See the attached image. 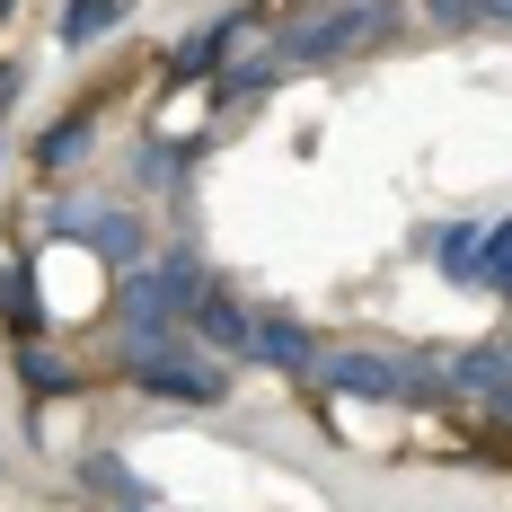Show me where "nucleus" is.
<instances>
[{
	"instance_id": "nucleus-1",
	"label": "nucleus",
	"mask_w": 512,
	"mask_h": 512,
	"mask_svg": "<svg viewBox=\"0 0 512 512\" xmlns=\"http://www.w3.org/2000/svg\"><path fill=\"white\" fill-rule=\"evenodd\" d=\"M380 36H398V0H327L309 27H292V36H274V71H318V62H354V53H371Z\"/></svg>"
},
{
	"instance_id": "nucleus-2",
	"label": "nucleus",
	"mask_w": 512,
	"mask_h": 512,
	"mask_svg": "<svg viewBox=\"0 0 512 512\" xmlns=\"http://www.w3.org/2000/svg\"><path fill=\"white\" fill-rule=\"evenodd\" d=\"M186 354H195V345L133 362V389H142V398H177V407H221V398H230V380H221L212 362H186Z\"/></svg>"
},
{
	"instance_id": "nucleus-3",
	"label": "nucleus",
	"mask_w": 512,
	"mask_h": 512,
	"mask_svg": "<svg viewBox=\"0 0 512 512\" xmlns=\"http://www.w3.org/2000/svg\"><path fill=\"white\" fill-rule=\"evenodd\" d=\"M248 362L309 380V371H318V336H309L301 318H283V309H256V318H248Z\"/></svg>"
},
{
	"instance_id": "nucleus-4",
	"label": "nucleus",
	"mask_w": 512,
	"mask_h": 512,
	"mask_svg": "<svg viewBox=\"0 0 512 512\" xmlns=\"http://www.w3.org/2000/svg\"><path fill=\"white\" fill-rule=\"evenodd\" d=\"M62 230H80L106 265H142V212H124V204H71Z\"/></svg>"
},
{
	"instance_id": "nucleus-5",
	"label": "nucleus",
	"mask_w": 512,
	"mask_h": 512,
	"mask_svg": "<svg viewBox=\"0 0 512 512\" xmlns=\"http://www.w3.org/2000/svg\"><path fill=\"white\" fill-rule=\"evenodd\" d=\"M248 318H256V309H239L221 283H204V292H195V309H186V336H195V345H212V354H248Z\"/></svg>"
},
{
	"instance_id": "nucleus-6",
	"label": "nucleus",
	"mask_w": 512,
	"mask_h": 512,
	"mask_svg": "<svg viewBox=\"0 0 512 512\" xmlns=\"http://www.w3.org/2000/svg\"><path fill=\"white\" fill-rule=\"evenodd\" d=\"M442 380L468 389V398H504V389H512V362H504V345H460V354L442 362Z\"/></svg>"
},
{
	"instance_id": "nucleus-7",
	"label": "nucleus",
	"mask_w": 512,
	"mask_h": 512,
	"mask_svg": "<svg viewBox=\"0 0 512 512\" xmlns=\"http://www.w3.org/2000/svg\"><path fill=\"white\" fill-rule=\"evenodd\" d=\"M124 18H133V0H62V18H53V36H62V45L80 53V45H98V36H115Z\"/></svg>"
},
{
	"instance_id": "nucleus-8",
	"label": "nucleus",
	"mask_w": 512,
	"mask_h": 512,
	"mask_svg": "<svg viewBox=\"0 0 512 512\" xmlns=\"http://www.w3.org/2000/svg\"><path fill=\"white\" fill-rule=\"evenodd\" d=\"M0 318H9V336H18V345L45 327V301H36V274H27V265H0Z\"/></svg>"
},
{
	"instance_id": "nucleus-9",
	"label": "nucleus",
	"mask_w": 512,
	"mask_h": 512,
	"mask_svg": "<svg viewBox=\"0 0 512 512\" xmlns=\"http://www.w3.org/2000/svg\"><path fill=\"white\" fill-rule=\"evenodd\" d=\"M433 256H442V274H451L460 292H477V256H486V230H477V221H460V230H433Z\"/></svg>"
},
{
	"instance_id": "nucleus-10",
	"label": "nucleus",
	"mask_w": 512,
	"mask_h": 512,
	"mask_svg": "<svg viewBox=\"0 0 512 512\" xmlns=\"http://www.w3.org/2000/svg\"><path fill=\"white\" fill-rule=\"evenodd\" d=\"M71 486H89V495H106V504H133V495H151V486H142L133 468L115 460V451H98V460H80V468H71Z\"/></svg>"
},
{
	"instance_id": "nucleus-11",
	"label": "nucleus",
	"mask_w": 512,
	"mask_h": 512,
	"mask_svg": "<svg viewBox=\"0 0 512 512\" xmlns=\"http://www.w3.org/2000/svg\"><path fill=\"white\" fill-rule=\"evenodd\" d=\"M89 133H98V106H80V115H62L45 142H36V159L45 168H71V159H89Z\"/></svg>"
},
{
	"instance_id": "nucleus-12",
	"label": "nucleus",
	"mask_w": 512,
	"mask_h": 512,
	"mask_svg": "<svg viewBox=\"0 0 512 512\" xmlns=\"http://www.w3.org/2000/svg\"><path fill=\"white\" fill-rule=\"evenodd\" d=\"M177 177H186V142H142V151H133V186L168 195Z\"/></svg>"
},
{
	"instance_id": "nucleus-13",
	"label": "nucleus",
	"mask_w": 512,
	"mask_h": 512,
	"mask_svg": "<svg viewBox=\"0 0 512 512\" xmlns=\"http://www.w3.org/2000/svg\"><path fill=\"white\" fill-rule=\"evenodd\" d=\"M477 292L512 301V221H486V256H477Z\"/></svg>"
},
{
	"instance_id": "nucleus-14",
	"label": "nucleus",
	"mask_w": 512,
	"mask_h": 512,
	"mask_svg": "<svg viewBox=\"0 0 512 512\" xmlns=\"http://www.w3.org/2000/svg\"><path fill=\"white\" fill-rule=\"evenodd\" d=\"M18 371H27V389H71V371L45 362V354H18Z\"/></svg>"
},
{
	"instance_id": "nucleus-15",
	"label": "nucleus",
	"mask_w": 512,
	"mask_h": 512,
	"mask_svg": "<svg viewBox=\"0 0 512 512\" xmlns=\"http://www.w3.org/2000/svg\"><path fill=\"white\" fill-rule=\"evenodd\" d=\"M495 345H504V362H512V336H495Z\"/></svg>"
},
{
	"instance_id": "nucleus-16",
	"label": "nucleus",
	"mask_w": 512,
	"mask_h": 512,
	"mask_svg": "<svg viewBox=\"0 0 512 512\" xmlns=\"http://www.w3.org/2000/svg\"><path fill=\"white\" fill-rule=\"evenodd\" d=\"M0 18H9V0H0Z\"/></svg>"
},
{
	"instance_id": "nucleus-17",
	"label": "nucleus",
	"mask_w": 512,
	"mask_h": 512,
	"mask_svg": "<svg viewBox=\"0 0 512 512\" xmlns=\"http://www.w3.org/2000/svg\"><path fill=\"white\" fill-rule=\"evenodd\" d=\"M124 512H133V504H124Z\"/></svg>"
}]
</instances>
